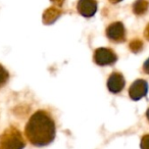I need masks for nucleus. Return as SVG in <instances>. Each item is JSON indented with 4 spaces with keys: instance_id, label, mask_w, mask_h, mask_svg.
<instances>
[{
    "instance_id": "obj_9",
    "label": "nucleus",
    "mask_w": 149,
    "mask_h": 149,
    "mask_svg": "<svg viewBox=\"0 0 149 149\" xmlns=\"http://www.w3.org/2000/svg\"><path fill=\"white\" fill-rule=\"evenodd\" d=\"M148 9V1L147 0H136L133 4V11L135 15H142Z\"/></svg>"
},
{
    "instance_id": "obj_5",
    "label": "nucleus",
    "mask_w": 149,
    "mask_h": 149,
    "mask_svg": "<svg viewBox=\"0 0 149 149\" xmlns=\"http://www.w3.org/2000/svg\"><path fill=\"white\" fill-rule=\"evenodd\" d=\"M147 90H148L147 82L145 80L139 79L136 80L131 85L130 89H129V94H130L131 99L137 101V100H140L141 98L145 97L147 95Z\"/></svg>"
},
{
    "instance_id": "obj_13",
    "label": "nucleus",
    "mask_w": 149,
    "mask_h": 149,
    "mask_svg": "<svg viewBox=\"0 0 149 149\" xmlns=\"http://www.w3.org/2000/svg\"><path fill=\"white\" fill-rule=\"evenodd\" d=\"M51 2H53L54 4H56V5H58V6H61L62 4H63V2H64V0H50Z\"/></svg>"
},
{
    "instance_id": "obj_10",
    "label": "nucleus",
    "mask_w": 149,
    "mask_h": 149,
    "mask_svg": "<svg viewBox=\"0 0 149 149\" xmlns=\"http://www.w3.org/2000/svg\"><path fill=\"white\" fill-rule=\"evenodd\" d=\"M9 79V74L6 70V68L4 66H2L0 64V88L2 87L3 85H5L7 81Z\"/></svg>"
},
{
    "instance_id": "obj_8",
    "label": "nucleus",
    "mask_w": 149,
    "mask_h": 149,
    "mask_svg": "<svg viewBox=\"0 0 149 149\" xmlns=\"http://www.w3.org/2000/svg\"><path fill=\"white\" fill-rule=\"evenodd\" d=\"M62 11L60 10L58 7H55V6H52V7H49L48 9H46L44 11L43 15H42V21L45 25H51V24L55 23L59 17L61 15Z\"/></svg>"
},
{
    "instance_id": "obj_7",
    "label": "nucleus",
    "mask_w": 149,
    "mask_h": 149,
    "mask_svg": "<svg viewBox=\"0 0 149 149\" xmlns=\"http://www.w3.org/2000/svg\"><path fill=\"white\" fill-rule=\"evenodd\" d=\"M77 9L81 15L91 17L97 11V2L96 0H79Z\"/></svg>"
},
{
    "instance_id": "obj_4",
    "label": "nucleus",
    "mask_w": 149,
    "mask_h": 149,
    "mask_svg": "<svg viewBox=\"0 0 149 149\" xmlns=\"http://www.w3.org/2000/svg\"><path fill=\"white\" fill-rule=\"evenodd\" d=\"M106 36L111 41L123 42L126 40V30L120 22H116L109 25L106 29Z\"/></svg>"
},
{
    "instance_id": "obj_11",
    "label": "nucleus",
    "mask_w": 149,
    "mask_h": 149,
    "mask_svg": "<svg viewBox=\"0 0 149 149\" xmlns=\"http://www.w3.org/2000/svg\"><path fill=\"white\" fill-rule=\"evenodd\" d=\"M130 49L135 53H138L143 49V42L139 39H135L133 41H131L130 43Z\"/></svg>"
},
{
    "instance_id": "obj_3",
    "label": "nucleus",
    "mask_w": 149,
    "mask_h": 149,
    "mask_svg": "<svg viewBox=\"0 0 149 149\" xmlns=\"http://www.w3.org/2000/svg\"><path fill=\"white\" fill-rule=\"evenodd\" d=\"M118 60V56L116 54L112 51L109 48H98L95 50L94 53V61L98 64V65H110L113 64L114 62Z\"/></svg>"
},
{
    "instance_id": "obj_2",
    "label": "nucleus",
    "mask_w": 149,
    "mask_h": 149,
    "mask_svg": "<svg viewBox=\"0 0 149 149\" xmlns=\"http://www.w3.org/2000/svg\"><path fill=\"white\" fill-rule=\"evenodd\" d=\"M26 142L22 133L15 127H9L0 136V149H24Z\"/></svg>"
},
{
    "instance_id": "obj_14",
    "label": "nucleus",
    "mask_w": 149,
    "mask_h": 149,
    "mask_svg": "<svg viewBox=\"0 0 149 149\" xmlns=\"http://www.w3.org/2000/svg\"><path fill=\"white\" fill-rule=\"evenodd\" d=\"M109 1L112 3V4H116V3L120 2V1H122V0H109Z\"/></svg>"
},
{
    "instance_id": "obj_1",
    "label": "nucleus",
    "mask_w": 149,
    "mask_h": 149,
    "mask_svg": "<svg viewBox=\"0 0 149 149\" xmlns=\"http://www.w3.org/2000/svg\"><path fill=\"white\" fill-rule=\"evenodd\" d=\"M25 133L28 140L33 145L46 146L55 138V124L47 112L39 110L30 118L26 125Z\"/></svg>"
},
{
    "instance_id": "obj_6",
    "label": "nucleus",
    "mask_w": 149,
    "mask_h": 149,
    "mask_svg": "<svg viewBox=\"0 0 149 149\" xmlns=\"http://www.w3.org/2000/svg\"><path fill=\"white\" fill-rule=\"evenodd\" d=\"M126 85L125 78L120 72H112L107 80V88L111 93H120Z\"/></svg>"
},
{
    "instance_id": "obj_12",
    "label": "nucleus",
    "mask_w": 149,
    "mask_h": 149,
    "mask_svg": "<svg viewBox=\"0 0 149 149\" xmlns=\"http://www.w3.org/2000/svg\"><path fill=\"white\" fill-rule=\"evenodd\" d=\"M149 136L148 135H145L143 136V138L141 139V149H148V144H149Z\"/></svg>"
}]
</instances>
